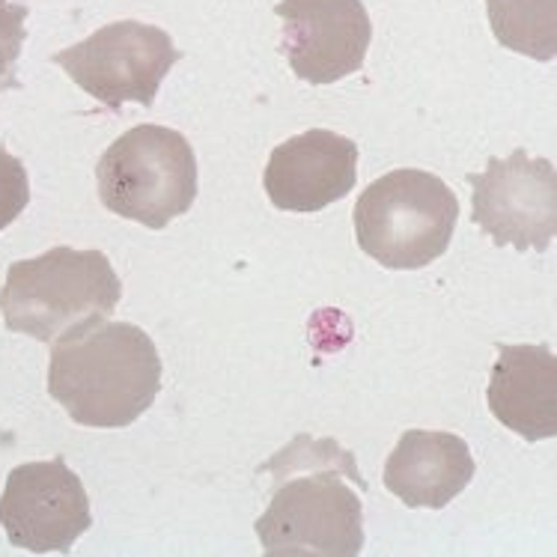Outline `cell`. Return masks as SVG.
Here are the masks:
<instances>
[{
	"mask_svg": "<svg viewBox=\"0 0 557 557\" xmlns=\"http://www.w3.org/2000/svg\"><path fill=\"white\" fill-rule=\"evenodd\" d=\"M272 474L269 510L257 536L269 557H358L364 552L367 480L355 456L334 438L296 435L260 466Z\"/></svg>",
	"mask_w": 557,
	"mask_h": 557,
	"instance_id": "obj_1",
	"label": "cell"
},
{
	"mask_svg": "<svg viewBox=\"0 0 557 557\" xmlns=\"http://www.w3.org/2000/svg\"><path fill=\"white\" fill-rule=\"evenodd\" d=\"M51 346L48 394L81 426L123 430L159 397V349L132 322L90 319Z\"/></svg>",
	"mask_w": 557,
	"mask_h": 557,
	"instance_id": "obj_2",
	"label": "cell"
},
{
	"mask_svg": "<svg viewBox=\"0 0 557 557\" xmlns=\"http://www.w3.org/2000/svg\"><path fill=\"white\" fill-rule=\"evenodd\" d=\"M123 298V284L102 250L60 245L34 260L12 262L0 286L7 329L39 343H54L90 319H108Z\"/></svg>",
	"mask_w": 557,
	"mask_h": 557,
	"instance_id": "obj_3",
	"label": "cell"
},
{
	"mask_svg": "<svg viewBox=\"0 0 557 557\" xmlns=\"http://www.w3.org/2000/svg\"><path fill=\"white\" fill-rule=\"evenodd\" d=\"M459 221V200L426 171L385 173L355 203V239L367 257L394 272H414L447 253Z\"/></svg>",
	"mask_w": 557,
	"mask_h": 557,
	"instance_id": "obj_4",
	"label": "cell"
},
{
	"mask_svg": "<svg viewBox=\"0 0 557 557\" xmlns=\"http://www.w3.org/2000/svg\"><path fill=\"white\" fill-rule=\"evenodd\" d=\"M104 209L149 230H164L197 200V159L185 135L164 125H135L108 147L99 168Z\"/></svg>",
	"mask_w": 557,
	"mask_h": 557,
	"instance_id": "obj_5",
	"label": "cell"
},
{
	"mask_svg": "<svg viewBox=\"0 0 557 557\" xmlns=\"http://www.w3.org/2000/svg\"><path fill=\"white\" fill-rule=\"evenodd\" d=\"M180 60L183 51L168 30L135 18L104 24L84 42L54 54L69 78L108 111H120L125 102L152 108L161 81Z\"/></svg>",
	"mask_w": 557,
	"mask_h": 557,
	"instance_id": "obj_6",
	"label": "cell"
},
{
	"mask_svg": "<svg viewBox=\"0 0 557 557\" xmlns=\"http://www.w3.org/2000/svg\"><path fill=\"white\" fill-rule=\"evenodd\" d=\"M474 188V224L498 248L548 250L557 233V171L548 159L516 149L510 159H490L483 173H468Z\"/></svg>",
	"mask_w": 557,
	"mask_h": 557,
	"instance_id": "obj_7",
	"label": "cell"
},
{
	"mask_svg": "<svg viewBox=\"0 0 557 557\" xmlns=\"http://www.w3.org/2000/svg\"><path fill=\"white\" fill-rule=\"evenodd\" d=\"M0 524L15 548L66 555L90 531V498L81 478L58 456L12 468L0 495Z\"/></svg>",
	"mask_w": 557,
	"mask_h": 557,
	"instance_id": "obj_8",
	"label": "cell"
},
{
	"mask_svg": "<svg viewBox=\"0 0 557 557\" xmlns=\"http://www.w3.org/2000/svg\"><path fill=\"white\" fill-rule=\"evenodd\" d=\"M284 54L298 78L334 84L364 66L373 24L361 0H281Z\"/></svg>",
	"mask_w": 557,
	"mask_h": 557,
	"instance_id": "obj_9",
	"label": "cell"
},
{
	"mask_svg": "<svg viewBox=\"0 0 557 557\" xmlns=\"http://www.w3.org/2000/svg\"><path fill=\"white\" fill-rule=\"evenodd\" d=\"M358 180V144L329 128H310L274 147L262 173L265 194L277 209L313 215L349 197Z\"/></svg>",
	"mask_w": 557,
	"mask_h": 557,
	"instance_id": "obj_10",
	"label": "cell"
},
{
	"mask_svg": "<svg viewBox=\"0 0 557 557\" xmlns=\"http://www.w3.org/2000/svg\"><path fill=\"white\" fill-rule=\"evenodd\" d=\"M486 399L507 430L524 442L557 435V355L548 346H500Z\"/></svg>",
	"mask_w": 557,
	"mask_h": 557,
	"instance_id": "obj_11",
	"label": "cell"
},
{
	"mask_svg": "<svg viewBox=\"0 0 557 557\" xmlns=\"http://www.w3.org/2000/svg\"><path fill=\"white\" fill-rule=\"evenodd\" d=\"M474 478V456L454 433L409 430L385 462V490L411 510H444Z\"/></svg>",
	"mask_w": 557,
	"mask_h": 557,
	"instance_id": "obj_12",
	"label": "cell"
},
{
	"mask_svg": "<svg viewBox=\"0 0 557 557\" xmlns=\"http://www.w3.org/2000/svg\"><path fill=\"white\" fill-rule=\"evenodd\" d=\"M486 10L500 46L540 63L557 58V0H486Z\"/></svg>",
	"mask_w": 557,
	"mask_h": 557,
	"instance_id": "obj_13",
	"label": "cell"
},
{
	"mask_svg": "<svg viewBox=\"0 0 557 557\" xmlns=\"http://www.w3.org/2000/svg\"><path fill=\"white\" fill-rule=\"evenodd\" d=\"M27 15L30 10L24 3H12V0H0V92L18 90V58H22L24 39H27Z\"/></svg>",
	"mask_w": 557,
	"mask_h": 557,
	"instance_id": "obj_14",
	"label": "cell"
},
{
	"mask_svg": "<svg viewBox=\"0 0 557 557\" xmlns=\"http://www.w3.org/2000/svg\"><path fill=\"white\" fill-rule=\"evenodd\" d=\"M30 203L27 168L0 147V230H7Z\"/></svg>",
	"mask_w": 557,
	"mask_h": 557,
	"instance_id": "obj_15",
	"label": "cell"
}]
</instances>
